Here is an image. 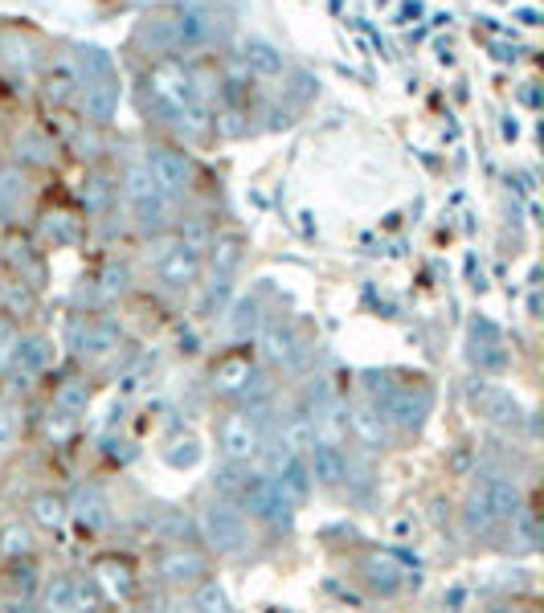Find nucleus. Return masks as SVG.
Masks as SVG:
<instances>
[{
  "instance_id": "25",
  "label": "nucleus",
  "mask_w": 544,
  "mask_h": 613,
  "mask_svg": "<svg viewBox=\"0 0 544 613\" xmlns=\"http://www.w3.org/2000/svg\"><path fill=\"white\" fill-rule=\"evenodd\" d=\"M470 360H475V368H491V372L508 368V348H503V340L495 335V327L487 323V319H475V335H470Z\"/></svg>"
},
{
  "instance_id": "13",
  "label": "nucleus",
  "mask_w": 544,
  "mask_h": 613,
  "mask_svg": "<svg viewBox=\"0 0 544 613\" xmlns=\"http://www.w3.org/2000/svg\"><path fill=\"white\" fill-rule=\"evenodd\" d=\"M42 41H37V33H29V29H5L0 33V62L9 65L13 74H34V70H42Z\"/></svg>"
},
{
  "instance_id": "47",
  "label": "nucleus",
  "mask_w": 544,
  "mask_h": 613,
  "mask_svg": "<svg viewBox=\"0 0 544 613\" xmlns=\"http://www.w3.org/2000/svg\"><path fill=\"white\" fill-rule=\"evenodd\" d=\"M17 438H21V417H17V409H13V405H0V454L17 446Z\"/></svg>"
},
{
  "instance_id": "1",
  "label": "nucleus",
  "mask_w": 544,
  "mask_h": 613,
  "mask_svg": "<svg viewBox=\"0 0 544 613\" xmlns=\"http://www.w3.org/2000/svg\"><path fill=\"white\" fill-rule=\"evenodd\" d=\"M189 103H193L189 62H181V57H160L148 70V78H143V114H156L160 123H168Z\"/></svg>"
},
{
  "instance_id": "7",
  "label": "nucleus",
  "mask_w": 544,
  "mask_h": 613,
  "mask_svg": "<svg viewBox=\"0 0 544 613\" xmlns=\"http://www.w3.org/2000/svg\"><path fill=\"white\" fill-rule=\"evenodd\" d=\"M430 409H434V397H430V389H401L397 384L393 397L381 400V413L389 417V425L401 433H418L421 425H426Z\"/></svg>"
},
{
  "instance_id": "10",
  "label": "nucleus",
  "mask_w": 544,
  "mask_h": 613,
  "mask_svg": "<svg viewBox=\"0 0 544 613\" xmlns=\"http://www.w3.org/2000/svg\"><path fill=\"white\" fill-rule=\"evenodd\" d=\"M348 433L369 450L393 446V425H389V417L381 413V405H372V400H356V405L348 409Z\"/></svg>"
},
{
  "instance_id": "48",
  "label": "nucleus",
  "mask_w": 544,
  "mask_h": 613,
  "mask_svg": "<svg viewBox=\"0 0 544 613\" xmlns=\"http://www.w3.org/2000/svg\"><path fill=\"white\" fill-rule=\"evenodd\" d=\"M230 291H233V282H225V278H213V286H209V294H205V302H201V311H205V315H222V311L230 307Z\"/></svg>"
},
{
  "instance_id": "11",
  "label": "nucleus",
  "mask_w": 544,
  "mask_h": 613,
  "mask_svg": "<svg viewBox=\"0 0 544 613\" xmlns=\"http://www.w3.org/2000/svg\"><path fill=\"white\" fill-rule=\"evenodd\" d=\"M258 351H262V360L271 368H291L303 356V340H299V331L291 323L274 319V323H262V331H258Z\"/></svg>"
},
{
  "instance_id": "16",
  "label": "nucleus",
  "mask_w": 544,
  "mask_h": 613,
  "mask_svg": "<svg viewBox=\"0 0 544 613\" xmlns=\"http://www.w3.org/2000/svg\"><path fill=\"white\" fill-rule=\"evenodd\" d=\"M205 572H209V560H205V552H197V548L173 544L164 556H160V577H164L168 585H201Z\"/></svg>"
},
{
  "instance_id": "36",
  "label": "nucleus",
  "mask_w": 544,
  "mask_h": 613,
  "mask_svg": "<svg viewBox=\"0 0 544 613\" xmlns=\"http://www.w3.org/2000/svg\"><path fill=\"white\" fill-rule=\"evenodd\" d=\"M124 196L132 204H143V201H152V196H164L156 188V180H152V172L143 168V163H127V172H124Z\"/></svg>"
},
{
  "instance_id": "49",
  "label": "nucleus",
  "mask_w": 544,
  "mask_h": 613,
  "mask_svg": "<svg viewBox=\"0 0 544 613\" xmlns=\"http://www.w3.org/2000/svg\"><path fill=\"white\" fill-rule=\"evenodd\" d=\"M99 588H94V580H74V609H99Z\"/></svg>"
},
{
  "instance_id": "18",
  "label": "nucleus",
  "mask_w": 544,
  "mask_h": 613,
  "mask_svg": "<svg viewBox=\"0 0 544 613\" xmlns=\"http://www.w3.org/2000/svg\"><path fill=\"white\" fill-rule=\"evenodd\" d=\"M209 270H213V278H225V282H233V274L242 270V262H246V237L233 233V229H217L213 245H209Z\"/></svg>"
},
{
  "instance_id": "21",
  "label": "nucleus",
  "mask_w": 544,
  "mask_h": 613,
  "mask_svg": "<svg viewBox=\"0 0 544 613\" xmlns=\"http://www.w3.org/2000/svg\"><path fill=\"white\" fill-rule=\"evenodd\" d=\"M135 45L148 49L152 57H173L176 54V21H173V13L143 16L140 29H135Z\"/></svg>"
},
{
  "instance_id": "51",
  "label": "nucleus",
  "mask_w": 544,
  "mask_h": 613,
  "mask_svg": "<svg viewBox=\"0 0 544 613\" xmlns=\"http://www.w3.org/2000/svg\"><path fill=\"white\" fill-rule=\"evenodd\" d=\"M0 278H5V262H0Z\"/></svg>"
},
{
  "instance_id": "39",
  "label": "nucleus",
  "mask_w": 544,
  "mask_h": 613,
  "mask_svg": "<svg viewBox=\"0 0 544 613\" xmlns=\"http://www.w3.org/2000/svg\"><path fill=\"white\" fill-rule=\"evenodd\" d=\"M193 609L197 613H233V605H230V593H225L217 580H201V585L193 588Z\"/></svg>"
},
{
  "instance_id": "5",
  "label": "nucleus",
  "mask_w": 544,
  "mask_h": 613,
  "mask_svg": "<svg viewBox=\"0 0 544 613\" xmlns=\"http://www.w3.org/2000/svg\"><path fill=\"white\" fill-rule=\"evenodd\" d=\"M173 21H176V49H184V54L213 45V41H222V29H230V13L209 5H181L173 13Z\"/></svg>"
},
{
  "instance_id": "26",
  "label": "nucleus",
  "mask_w": 544,
  "mask_h": 613,
  "mask_svg": "<svg viewBox=\"0 0 544 613\" xmlns=\"http://www.w3.org/2000/svg\"><path fill=\"white\" fill-rule=\"evenodd\" d=\"M29 515L42 531H62L70 523V507H66V495L62 490H37L29 499Z\"/></svg>"
},
{
  "instance_id": "29",
  "label": "nucleus",
  "mask_w": 544,
  "mask_h": 613,
  "mask_svg": "<svg viewBox=\"0 0 544 613\" xmlns=\"http://www.w3.org/2000/svg\"><path fill=\"white\" fill-rule=\"evenodd\" d=\"M13 152H17L21 168H45V163L54 160V139L42 135V131H21Z\"/></svg>"
},
{
  "instance_id": "9",
  "label": "nucleus",
  "mask_w": 544,
  "mask_h": 613,
  "mask_svg": "<svg viewBox=\"0 0 544 613\" xmlns=\"http://www.w3.org/2000/svg\"><path fill=\"white\" fill-rule=\"evenodd\" d=\"M470 495L483 503V511L491 515V523H508L511 515L524 511V499H519V487L511 479H499V474H483V479L470 487Z\"/></svg>"
},
{
  "instance_id": "12",
  "label": "nucleus",
  "mask_w": 544,
  "mask_h": 613,
  "mask_svg": "<svg viewBox=\"0 0 544 613\" xmlns=\"http://www.w3.org/2000/svg\"><path fill=\"white\" fill-rule=\"evenodd\" d=\"M66 507H70V519L78 523L83 536H103V531H111V503L99 487H78L74 499H66Z\"/></svg>"
},
{
  "instance_id": "20",
  "label": "nucleus",
  "mask_w": 544,
  "mask_h": 613,
  "mask_svg": "<svg viewBox=\"0 0 544 613\" xmlns=\"http://www.w3.org/2000/svg\"><path fill=\"white\" fill-rule=\"evenodd\" d=\"M78 111L86 114L91 123H111L119 111V82H83L78 86Z\"/></svg>"
},
{
  "instance_id": "24",
  "label": "nucleus",
  "mask_w": 544,
  "mask_h": 613,
  "mask_svg": "<svg viewBox=\"0 0 544 613\" xmlns=\"http://www.w3.org/2000/svg\"><path fill=\"white\" fill-rule=\"evenodd\" d=\"M91 580L99 588V597H107V601H127L135 593V572L127 560H99Z\"/></svg>"
},
{
  "instance_id": "2",
  "label": "nucleus",
  "mask_w": 544,
  "mask_h": 613,
  "mask_svg": "<svg viewBox=\"0 0 544 613\" xmlns=\"http://www.w3.org/2000/svg\"><path fill=\"white\" fill-rule=\"evenodd\" d=\"M197 531L209 539V548L222 556H238V552H246V544H250V519L242 515V507L233 503V499H209V503L201 507Z\"/></svg>"
},
{
  "instance_id": "34",
  "label": "nucleus",
  "mask_w": 544,
  "mask_h": 613,
  "mask_svg": "<svg viewBox=\"0 0 544 613\" xmlns=\"http://www.w3.org/2000/svg\"><path fill=\"white\" fill-rule=\"evenodd\" d=\"M0 556L5 560H25V556H34V528H25V523H5L0 528Z\"/></svg>"
},
{
  "instance_id": "46",
  "label": "nucleus",
  "mask_w": 544,
  "mask_h": 613,
  "mask_svg": "<svg viewBox=\"0 0 544 613\" xmlns=\"http://www.w3.org/2000/svg\"><path fill=\"white\" fill-rule=\"evenodd\" d=\"M164 536H173L176 544H189L197 536V519H189L181 511H164Z\"/></svg>"
},
{
  "instance_id": "38",
  "label": "nucleus",
  "mask_w": 544,
  "mask_h": 613,
  "mask_svg": "<svg viewBox=\"0 0 544 613\" xmlns=\"http://www.w3.org/2000/svg\"><path fill=\"white\" fill-rule=\"evenodd\" d=\"M42 233L50 237V242H58V245H70V242H78V233H83V221H78L74 213H66V209H54V213H45Z\"/></svg>"
},
{
  "instance_id": "23",
  "label": "nucleus",
  "mask_w": 544,
  "mask_h": 613,
  "mask_svg": "<svg viewBox=\"0 0 544 613\" xmlns=\"http://www.w3.org/2000/svg\"><path fill=\"white\" fill-rule=\"evenodd\" d=\"M168 127H173V135L181 139V143H209V139H213V111L201 103H189L184 111H176L173 119H168Z\"/></svg>"
},
{
  "instance_id": "41",
  "label": "nucleus",
  "mask_w": 544,
  "mask_h": 613,
  "mask_svg": "<svg viewBox=\"0 0 544 613\" xmlns=\"http://www.w3.org/2000/svg\"><path fill=\"white\" fill-rule=\"evenodd\" d=\"M230 327H233V335L258 331V327H262V302H258L254 294H242L238 307H233V315H230Z\"/></svg>"
},
{
  "instance_id": "37",
  "label": "nucleus",
  "mask_w": 544,
  "mask_h": 613,
  "mask_svg": "<svg viewBox=\"0 0 544 613\" xmlns=\"http://www.w3.org/2000/svg\"><path fill=\"white\" fill-rule=\"evenodd\" d=\"M135 213V225L143 229V233H160V229L168 225V217H173V201L168 196H152V201L143 204H132Z\"/></svg>"
},
{
  "instance_id": "19",
  "label": "nucleus",
  "mask_w": 544,
  "mask_h": 613,
  "mask_svg": "<svg viewBox=\"0 0 544 613\" xmlns=\"http://www.w3.org/2000/svg\"><path fill=\"white\" fill-rule=\"evenodd\" d=\"M78 86H83V78H78V65L70 62V57H58V62L45 65L42 74V98L50 106H66L78 98Z\"/></svg>"
},
{
  "instance_id": "27",
  "label": "nucleus",
  "mask_w": 544,
  "mask_h": 613,
  "mask_svg": "<svg viewBox=\"0 0 544 613\" xmlns=\"http://www.w3.org/2000/svg\"><path fill=\"white\" fill-rule=\"evenodd\" d=\"M135 286V266L124 258L107 262V266H99V278H94V291H99V302H115L124 299V294H132Z\"/></svg>"
},
{
  "instance_id": "33",
  "label": "nucleus",
  "mask_w": 544,
  "mask_h": 613,
  "mask_svg": "<svg viewBox=\"0 0 544 613\" xmlns=\"http://www.w3.org/2000/svg\"><path fill=\"white\" fill-rule=\"evenodd\" d=\"M274 482H279V490L291 499V503H303L307 495H312V474H307V462L303 458H291L287 466H282L279 474H274Z\"/></svg>"
},
{
  "instance_id": "43",
  "label": "nucleus",
  "mask_w": 544,
  "mask_h": 613,
  "mask_svg": "<svg viewBox=\"0 0 544 613\" xmlns=\"http://www.w3.org/2000/svg\"><path fill=\"white\" fill-rule=\"evenodd\" d=\"M213 135H222V139H242V135H250V119H246V111H233V106H217V111H213Z\"/></svg>"
},
{
  "instance_id": "8",
  "label": "nucleus",
  "mask_w": 544,
  "mask_h": 613,
  "mask_svg": "<svg viewBox=\"0 0 544 613\" xmlns=\"http://www.w3.org/2000/svg\"><path fill=\"white\" fill-rule=\"evenodd\" d=\"M238 65L246 78H282V74H287L282 49L274 45L271 37H258V33L238 37Z\"/></svg>"
},
{
  "instance_id": "4",
  "label": "nucleus",
  "mask_w": 544,
  "mask_h": 613,
  "mask_svg": "<svg viewBox=\"0 0 544 613\" xmlns=\"http://www.w3.org/2000/svg\"><path fill=\"white\" fill-rule=\"evenodd\" d=\"M217 441H222L225 462H233V466L246 470V466H254L258 454H262L266 430L258 421H250L242 409H230V413L217 417Z\"/></svg>"
},
{
  "instance_id": "35",
  "label": "nucleus",
  "mask_w": 544,
  "mask_h": 613,
  "mask_svg": "<svg viewBox=\"0 0 544 613\" xmlns=\"http://www.w3.org/2000/svg\"><path fill=\"white\" fill-rule=\"evenodd\" d=\"M78 62H83V70H78V78L83 82H107L115 78V62H111L107 49L99 45H83L78 49Z\"/></svg>"
},
{
  "instance_id": "3",
  "label": "nucleus",
  "mask_w": 544,
  "mask_h": 613,
  "mask_svg": "<svg viewBox=\"0 0 544 613\" xmlns=\"http://www.w3.org/2000/svg\"><path fill=\"white\" fill-rule=\"evenodd\" d=\"M233 503L242 507L246 519H258L274 531H291V523H295V503L279 490V482L262 479V474H246V482H242Z\"/></svg>"
},
{
  "instance_id": "44",
  "label": "nucleus",
  "mask_w": 544,
  "mask_h": 613,
  "mask_svg": "<svg viewBox=\"0 0 544 613\" xmlns=\"http://www.w3.org/2000/svg\"><path fill=\"white\" fill-rule=\"evenodd\" d=\"M74 425H78V417L62 413V409H50V413L42 417V433H45V441H54V446H66V441L78 433Z\"/></svg>"
},
{
  "instance_id": "50",
  "label": "nucleus",
  "mask_w": 544,
  "mask_h": 613,
  "mask_svg": "<svg viewBox=\"0 0 544 613\" xmlns=\"http://www.w3.org/2000/svg\"><path fill=\"white\" fill-rule=\"evenodd\" d=\"M0 143H5V123H0Z\"/></svg>"
},
{
  "instance_id": "28",
  "label": "nucleus",
  "mask_w": 544,
  "mask_h": 613,
  "mask_svg": "<svg viewBox=\"0 0 544 613\" xmlns=\"http://www.w3.org/2000/svg\"><path fill=\"white\" fill-rule=\"evenodd\" d=\"M364 580H369V588L372 593H397V588L405 585V572H401V564L393 560V556H381V552H372V556H364Z\"/></svg>"
},
{
  "instance_id": "22",
  "label": "nucleus",
  "mask_w": 544,
  "mask_h": 613,
  "mask_svg": "<svg viewBox=\"0 0 544 613\" xmlns=\"http://www.w3.org/2000/svg\"><path fill=\"white\" fill-rule=\"evenodd\" d=\"M312 462H307V474H312L315 482H323V487H344L348 482V454H344V446H315L312 454Z\"/></svg>"
},
{
  "instance_id": "52",
  "label": "nucleus",
  "mask_w": 544,
  "mask_h": 613,
  "mask_svg": "<svg viewBox=\"0 0 544 613\" xmlns=\"http://www.w3.org/2000/svg\"><path fill=\"white\" fill-rule=\"evenodd\" d=\"M127 613H143V609H127Z\"/></svg>"
},
{
  "instance_id": "31",
  "label": "nucleus",
  "mask_w": 544,
  "mask_h": 613,
  "mask_svg": "<svg viewBox=\"0 0 544 613\" xmlns=\"http://www.w3.org/2000/svg\"><path fill=\"white\" fill-rule=\"evenodd\" d=\"M213 237H217V225L209 217H184L181 221V250H189L193 258H205L209 253V245H213Z\"/></svg>"
},
{
  "instance_id": "15",
  "label": "nucleus",
  "mask_w": 544,
  "mask_h": 613,
  "mask_svg": "<svg viewBox=\"0 0 544 613\" xmlns=\"http://www.w3.org/2000/svg\"><path fill=\"white\" fill-rule=\"evenodd\" d=\"M9 360H13V372L17 376H42L54 368V343L45 340L42 331H25L13 340Z\"/></svg>"
},
{
  "instance_id": "17",
  "label": "nucleus",
  "mask_w": 544,
  "mask_h": 613,
  "mask_svg": "<svg viewBox=\"0 0 544 613\" xmlns=\"http://www.w3.org/2000/svg\"><path fill=\"white\" fill-rule=\"evenodd\" d=\"M156 278L176 294L189 291V286H197V278H201V258H193V253L181 250V245H168V250L156 258Z\"/></svg>"
},
{
  "instance_id": "6",
  "label": "nucleus",
  "mask_w": 544,
  "mask_h": 613,
  "mask_svg": "<svg viewBox=\"0 0 544 613\" xmlns=\"http://www.w3.org/2000/svg\"><path fill=\"white\" fill-rule=\"evenodd\" d=\"M143 168L152 172V180H156V188L173 201V196H181L184 188L193 184V160L181 152V147H168V143H156L148 147V163Z\"/></svg>"
},
{
  "instance_id": "42",
  "label": "nucleus",
  "mask_w": 544,
  "mask_h": 613,
  "mask_svg": "<svg viewBox=\"0 0 544 613\" xmlns=\"http://www.w3.org/2000/svg\"><path fill=\"white\" fill-rule=\"evenodd\" d=\"M164 462L168 466H176V470H193V466L201 462V441L193 438H176V441H168L164 446Z\"/></svg>"
},
{
  "instance_id": "14",
  "label": "nucleus",
  "mask_w": 544,
  "mask_h": 613,
  "mask_svg": "<svg viewBox=\"0 0 544 613\" xmlns=\"http://www.w3.org/2000/svg\"><path fill=\"white\" fill-rule=\"evenodd\" d=\"M124 343V327L115 319H86L74 331V356L78 360H103Z\"/></svg>"
},
{
  "instance_id": "30",
  "label": "nucleus",
  "mask_w": 544,
  "mask_h": 613,
  "mask_svg": "<svg viewBox=\"0 0 544 613\" xmlns=\"http://www.w3.org/2000/svg\"><path fill=\"white\" fill-rule=\"evenodd\" d=\"M115 204V180L103 168H91L83 180V209L86 213H107Z\"/></svg>"
},
{
  "instance_id": "32",
  "label": "nucleus",
  "mask_w": 544,
  "mask_h": 613,
  "mask_svg": "<svg viewBox=\"0 0 544 613\" xmlns=\"http://www.w3.org/2000/svg\"><path fill=\"white\" fill-rule=\"evenodd\" d=\"M54 409H62V413L78 417L91 409V384L83 381V376H66V381L54 389Z\"/></svg>"
},
{
  "instance_id": "40",
  "label": "nucleus",
  "mask_w": 544,
  "mask_h": 613,
  "mask_svg": "<svg viewBox=\"0 0 544 613\" xmlns=\"http://www.w3.org/2000/svg\"><path fill=\"white\" fill-rule=\"evenodd\" d=\"M45 609L50 613H74V577L58 572L45 580Z\"/></svg>"
},
{
  "instance_id": "45",
  "label": "nucleus",
  "mask_w": 544,
  "mask_h": 613,
  "mask_svg": "<svg viewBox=\"0 0 544 613\" xmlns=\"http://www.w3.org/2000/svg\"><path fill=\"white\" fill-rule=\"evenodd\" d=\"M483 409H487V417H491V421H503V425H511L519 417V405H516V397H511V392H487Z\"/></svg>"
}]
</instances>
